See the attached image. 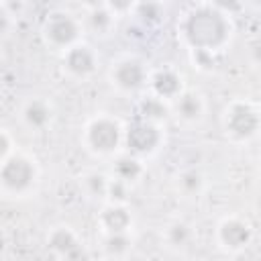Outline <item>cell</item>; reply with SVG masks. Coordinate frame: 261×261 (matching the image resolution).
<instances>
[{
  "label": "cell",
  "instance_id": "obj_3",
  "mask_svg": "<svg viewBox=\"0 0 261 261\" xmlns=\"http://www.w3.org/2000/svg\"><path fill=\"white\" fill-rule=\"evenodd\" d=\"M37 179V163L22 153H12L0 163V188L10 196H27L35 188Z\"/></svg>",
  "mask_w": 261,
  "mask_h": 261
},
{
  "label": "cell",
  "instance_id": "obj_10",
  "mask_svg": "<svg viewBox=\"0 0 261 261\" xmlns=\"http://www.w3.org/2000/svg\"><path fill=\"white\" fill-rule=\"evenodd\" d=\"M147 84L151 88V94L157 96L159 100L167 102V104H171L184 92V77H181V73L177 69L169 67V65L159 67L153 73H149Z\"/></svg>",
  "mask_w": 261,
  "mask_h": 261
},
{
  "label": "cell",
  "instance_id": "obj_19",
  "mask_svg": "<svg viewBox=\"0 0 261 261\" xmlns=\"http://www.w3.org/2000/svg\"><path fill=\"white\" fill-rule=\"evenodd\" d=\"M177 190L184 196H190V198L202 194V190H204V175L198 169H186V171H181L179 177H177Z\"/></svg>",
  "mask_w": 261,
  "mask_h": 261
},
{
  "label": "cell",
  "instance_id": "obj_17",
  "mask_svg": "<svg viewBox=\"0 0 261 261\" xmlns=\"http://www.w3.org/2000/svg\"><path fill=\"white\" fill-rule=\"evenodd\" d=\"M169 114V104L159 100L157 96L149 94L147 98H143L139 102V120H145V122H151V124H159L167 118Z\"/></svg>",
  "mask_w": 261,
  "mask_h": 261
},
{
  "label": "cell",
  "instance_id": "obj_24",
  "mask_svg": "<svg viewBox=\"0 0 261 261\" xmlns=\"http://www.w3.org/2000/svg\"><path fill=\"white\" fill-rule=\"evenodd\" d=\"M12 18H14V12L8 8V4L0 2V39H4L12 29Z\"/></svg>",
  "mask_w": 261,
  "mask_h": 261
},
{
  "label": "cell",
  "instance_id": "obj_7",
  "mask_svg": "<svg viewBox=\"0 0 261 261\" xmlns=\"http://www.w3.org/2000/svg\"><path fill=\"white\" fill-rule=\"evenodd\" d=\"M161 141H163V135H161L159 124H151L145 120L133 122L128 128H124V137H122V145L135 157H145V155L155 153Z\"/></svg>",
  "mask_w": 261,
  "mask_h": 261
},
{
  "label": "cell",
  "instance_id": "obj_13",
  "mask_svg": "<svg viewBox=\"0 0 261 261\" xmlns=\"http://www.w3.org/2000/svg\"><path fill=\"white\" fill-rule=\"evenodd\" d=\"M169 108L175 112V116L184 122H198L202 116H204V110H206V104H204V98L198 94V92H192V90H184L171 104Z\"/></svg>",
  "mask_w": 261,
  "mask_h": 261
},
{
  "label": "cell",
  "instance_id": "obj_21",
  "mask_svg": "<svg viewBox=\"0 0 261 261\" xmlns=\"http://www.w3.org/2000/svg\"><path fill=\"white\" fill-rule=\"evenodd\" d=\"M130 247H133V241L128 232H114L104 237V251L110 257H122L130 251Z\"/></svg>",
  "mask_w": 261,
  "mask_h": 261
},
{
  "label": "cell",
  "instance_id": "obj_20",
  "mask_svg": "<svg viewBox=\"0 0 261 261\" xmlns=\"http://www.w3.org/2000/svg\"><path fill=\"white\" fill-rule=\"evenodd\" d=\"M165 241L169 247L173 249H184L190 241H192V228L190 224L181 222V220H175L171 222L167 228H165Z\"/></svg>",
  "mask_w": 261,
  "mask_h": 261
},
{
  "label": "cell",
  "instance_id": "obj_25",
  "mask_svg": "<svg viewBox=\"0 0 261 261\" xmlns=\"http://www.w3.org/2000/svg\"><path fill=\"white\" fill-rule=\"evenodd\" d=\"M10 155H12V139L4 128H0V163L6 161Z\"/></svg>",
  "mask_w": 261,
  "mask_h": 261
},
{
  "label": "cell",
  "instance_id": "obj_26",
  "mask_svg": "<svg viewBox=\"0 0 261 261\" xmlns=\"http://www.w3.org/2000/svg\"><path fill=\"white\" fill-rule=\"evenodd\" d=\"M0 61H2V51H0Z\"/></svg>",
  "mask_w": 261,
  "mask_h": 261
},
{
  "label": "cell",
  "instance_id": "obj_1",
  "mask_svg": "<svg viewBox=\"0 0 261 261\" xmlns=\"http://www.w3.org/2000/svg\"><path fill=\"white\" fill-rule=\"evenodd\" d=\"M234 35L230 14L220 4H190L177 20V37L192 53L214 55L222 51Z\"/></svg>",
  "mask_w": 261,
  "mask_h": 261
},
{
  "label": "cell",
  "instance_id": "obj_22",
  "mask_svg": "<svg viewBox=\"0 0 261 261\" xmlns=\"http://www.w3.org/2000/svg\"><path fill=\"white\" fill-rule=\"evenodd\" d=\"M108 181L110 177H106L104 173L100 171H92L84 177V186H86V192L94 198H106V192H108Z\"/></svg>",
  "mask_w": 261,
  "mask_h": 261
},
{
  "label": "cell",
  "instance_id": "obj_12",
  "mask_svg": "<svg viewBox=\"0 0 261 261\" xmlns=\"http://www.w3.org/2000/svg\"><path fill=\"white\" fill-rule=\"evenodd\" d=\"M98 224L106 234L128 232L133 226V214L124 204H106L98 214Z\"/></svg>",
  "mask_w": 261,
  "mask_h": 261
},
{
  "label": "cell",
  "instance_id": "obj_5",
  "mask_svg": "<svg viewBox=\"0 0 261 261\" xmlns=\"http://www.w3.org/2000/svg\"><path fill=\"white\" fill-rule=\"evenodd\" d=\"M224 133L232 141H249L259 130V112L251 102L234 100L224 110Z\"/></svg>",
  "mask_w": 261,
  "mask_h": 261
},
{
  "label": "cell",
  "instance_id": "obj_4",
  "mask_svg": "<svg viewBox=\"0 0 261 261\" xmlns=\"http://www.w3.org/2000/svg\"><path fill=\"white\" fill-rule=\"evenodd\" d=\"M124 137V126L106 114L94 116L84 128V143L96 155H114Z\"/></svg>",
  "mask_w": 261,
  "mask_h": 261
},
{
  "label": "cell",
  "instance_id": "obj_23",
  "mask_svg": "<svg viewBox=\"0 0 261 261\" xmlns=\"http://www.w3.org/2000/svg\"><path fill=\"white\" fill-rule=\"evenodd\" d=\"M106 198H108L112 204H126V200H128V184L110 177Z\"/></svg>",
  "mask_w": 261,
  "mask_h": 261
},
{
  "label": "cell",
  "instance_id": "obj_8",
  "mask_svg": "<svg viewBox=\"0 0 261 261\" xmlns=\"http://www.w3.org/2000/svg\"><path fill=\"white\" fill-rule=\"evenodd\" d=\"M253 239V228L245 218L226 216L216 226V241L226 251H243Z\"/></svg>",
  "mask_w": 261,
  "mask_h": 261
},
{
  "label": "cell",
  "instance_id": "obj_15",
  "mask_svg": "<svg viewBox=\"0 0 261 261\" xmlns=\"http://www.w3.org/2000/svg\"><path fill=\"white\" fill-rule=\"evenodd\" d=\"M114 10L110 4H88L86 6V27L96 35H108L114 27Z\"/></svg>",
  "mask_w": 261,
  "mask_h": 261
},
{
  "label": "cell",
  "instance_id": "obj_16",
  "mask_svg": "<svg viewBox=\"0 0 261 261\" xmlns=\"http://www.w3.org/2000/svg\"><path fill=\"white\" fill-rule=\"evenodd\" d=\"M112 177L114 179H120L124 184H135L143 177L145 173V165L141 161V157H135L130 153H124V155H118L114 159V165H112Z\"/></svg>",
  "mask_w": 261,
  "mask_h": 261
},
{
  "label": "cell",
  "instance_id": "obj_11",
  "mask_svg": "<svg viewBox=\"0 0 261 261\" xmlns=\"http://www.w3.org/2000/svg\"><path fill=\"white\" fill-rule=\"evenodd\" d=\"M61 63H63V69L69 75H73V77H88L98 67V53L90 45L80 41L77 45H73L67 51H63Z\"/></svg>",
  "mask_w": 261,
  "mask_h": 261
},
{
  "label": "cell",
  "instance_id": "obj_9",
  "mask_svg": "<svg viewBox=\"0 0 261 261\" xmlns=\"http://www.w3.org/2000/svg\"><path fill=\"white\" fill-rule=\"evenodd\" d=\"M47 247L65 261H82L86 257V249L82 239L69 226H55L47 234Z\"/></svg>",
  "mask_w": 261,
  "mask_h": 261
},
{
  "label": "cell",
  "instance_id": "obj_6",
  "mask_svg": "<svg viewBox=\"0 0 261 261\" xmlns=\"http://www.w3.org/2000/svg\"><path fill=\"white\" fill-rule=\"evenodd\" d=\"M110 82L114 88H118L120 92L126 94H135L139 92L143 86H147V77L149 71L145 67V63L137 57H122L112 61L110 67Z\"/></svg>",
  "mask_w": 261,
  "mask_h": 261
},
{
  "label": "cell",
  "instance_id": "obj_14",
  "mask_svg": "<svg viewBox=\"0 0 261 261\" xmlns=\"http://www.w3.org/2000/svg\"><path fill=\"white\" fill-rule=\"evenodd\" d=\"M20 118L31 130H45L51 124L53 108L43 98H31L24 102V106L20 110Z\"/></svg>",
  "mask_w": 261,
  "mask_h": 261
},
{
  "label": "cell",
  "instance_id": "obj_2",
  "mask_svg": "<svg viewBox=\"0 0 261 261\" xmlns=\"http://www.w3.org/2000/svg\"><path fill=\"white\" fill-rule=\"evenodd\" d=\"M43 39L49 47L67 51L69 47L77 45L84 33V22L77 14L69 10H53L43 20Z\"/></svg>",
  "mask_w": 261,
  "mask_h": 261
},
{
  "label": "cell",
  "instance_id": "obj_18",
  "mask_svg": "<svg viewBox=\"0 0 261 261\" xmlns=\"http://www.w3.org/2000/svg\"><path fill=\"white\" fill-rule=\"evenodd\" d=\"M130 12L145 24V27H153L159 24L165 16V8L159 2H139V4H130Z\"/></svg>",
  "mask_w": 261,
  "mask_h": 261
}]
</instances>
